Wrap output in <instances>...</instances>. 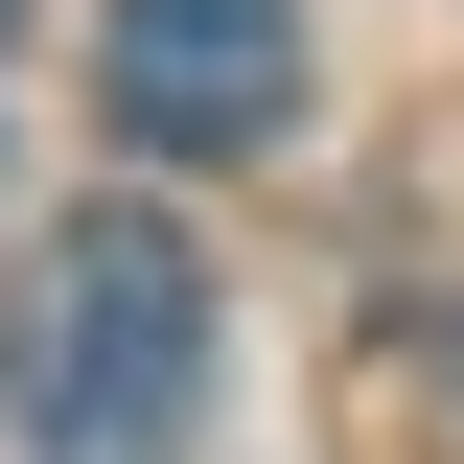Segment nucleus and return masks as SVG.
<instances>
[{
  "label": "nucleus",
  "mask_w": 464,
  "mask_h": 464,
  "mask_svg": "<svg viewBox=\"0 0 464 464\" xmlns=\"http://www.w3.org/2000/svg\"><path fill=\"white\" fill-rule=\"evenodd\" d=\"M93 93L140 163H256L302 116V0H116L93 24Z\"/></svg>",
  "instance_id": "f03ea898"
},
{
  "label": "nucleus",
  "mask_w": 464,
  "mask_h": 464,
  "mask_svg": "<svg viewBox=\"0 0 464 464\" xmlns=\"http://www.w3.org/2000/svg\"><path fill=\"white\" fill-rule=\"evenodd\" d=\"M0 418H24V464H186V418H209V256H186L163 209L24 232Z\"/></svg>",
  "instance_id": "f257e3e1"
},
{
  "label": "nucleus",
  "mask_w": 464,
  "mask_h": 464,
  "mask_svg": "<svg viewBox=\"0 0 464 464\" xmlns=\"http://www.w3.org/2000/svg\"><path fill=\"white\" fill-rule=\"evenodd\" d=\"M0 24H24V0H0Z\"/></svg>",
  "instance_id": "7ed1b4c3"
}]
</instances>
